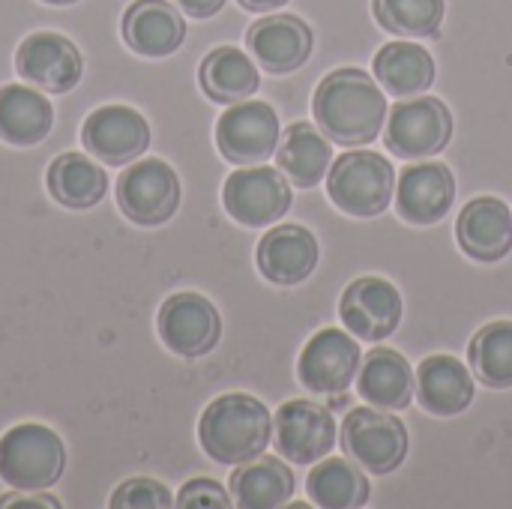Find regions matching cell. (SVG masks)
I'll return each mask as SVG.
<instances>
[{
    "mask_svg": "<svg viewBox=\"0 0 512 509\" xmlns=\"http://www.w3.org/2000/svg\"><path fill=\"white\" fill-rule=\"evenodd\" d=\"M111 507L114 509H168L174 507L171 492L150 480V477H135L126 480L123 486H117V492L111 495Z\"/></svg>",
    "mask_w": 512,
    "mask_h": 509,
    "instance_id": "1f68e13d",
    "label": "cell"
},
{
    "mask_svg": "<svg viewBox=\"0 0 512 509\" xmlns=\"http://www.w3.org/2000/svg\"><path fill=\"white\" fill-rule=\"evenodd\" d=\"M279 117L267 102L243 99L216 123V147L234 165H261L279 147Z\"/></svg>",
    "mask_w": 512,
    "mask_h": 509,
    "instance_id": "8fae6325",
    "label": "cell"
},
{
    "mask_svg": "<svg viewBox=\"0 0 512 509\" xmlns=\"http://www.w3.org/2000/svg\"><path fill=\"white\" fill-rule=\"evenodd\" d=\"M117 207L135 225H165L180 207V180L162 159H135L117 180Z\"/></svg>",
    "mask_w": 512,
    "mask_h": 509,
    "instance_id": "8992f818",
    "label": "cell"
},
{
    "mask_svg": "<svg viewBox=\"0 0 512 509\" xmlns=\"http://www.w3.org/2000/svg\"><path fill=\"white\" fill-rule=\"evenodd\" d=\"M174 3L189 18H213L225 6V0H174Z\"/></svg>",
    "mask_w": 512,
    "mask_h": 509,
    "instance_id": "836d02e7",
    "label": "cell"
},
{
    "mask_svg": "<svg viewBox=\"0 0 512 509\" xmlns=\"http://www.w3.org/2000/svg\"><path fill=\"white\" fill-rule=\"evenodd\" d=\"M375 78L399 99L417 96L435 84V57L417 42H387L375 54Z\"/></svg>",
    "mask_w": 512,
    "mask_h": 509,
    "instance_id": "4316f807",
    "label": "cell"
},
{
    "mask_svg": "<svg viewBox=\"0 0 512 509\" xmlns=\"http://www.w3.org/2000/svg\"><path fill=\"white\" fill-rule=\"evenodd\" d=\"M453 138V114L438 96H414L390 111L384 144L399 159L438 156Z\"/></svg>",
    "mask_w": 512,
    "mask_h": 509,
    "instance_id": "52a82bcc",
    "label": "cell"
},
{
    "mask_svg": "<svg viewBox=\"0 0 512 509\" xmlns=\"http://www.w3.org/2000/svg\"><path fill=\"white\" fill-rule=\"evenodd\" d=\"M471 372L489 390L512 387V321H492L480 327L468 348Z\"/></svg>",
    "mask_w": 512,
    "mask_h": 509,
    "instance_id": "f546056e",
    "label": "cell"
},
{
    "mask_svg": "<svg viewBox=\"0 0 512 509\" xmlns=\"http://www.w3.org/2000/svg\"><path fill=\"white\" fill-rule=\"evenodd\" d=\"M396 192L393 162L375 150H351L333 159L327 171V195L330 201L357 219L381 216Z\"/></svg>",
    "mask_w": 512,
    "mask_h": 509,
    "instance_id": "3957f363",
    "label": "cell"
},
{
    "mask_svg": "<svg viewBox=\"0 0 512 509\" xmlns=\"http://www.w3.org/2000/svg\"><path fill=\"white\" fill-rule=\"evenodd\" d=\"M339 444L345 450V456L351 462H357L363 471L384 477L402 468V462L408 459V429L399 417H393V411H381V408H354L339 432Z\"/></svg>",
    "mask_w": 512,
    "mask_h": 509,
    "instance_id": "5b68a950",
    "label": "cell"
},
{
    "mask_svg": "<svg viewBox=\"0 0 512 509\" xmlns=\"http://www.w3.org/2000/svg\"><path fill=\"white\" fill-rule=\"evenodd\" d=\"M456 201V177L444 162L402 168L396 183V213L408 225H438Z\"/></svg>",
    "mask_w": 512,
    "mask_h": 509,
    "instance_id": "2e32d148",
    "label": "cell"
},
{
    "mask_svg": "<svg viewBox=\"0 0 512 509\" xmlns=\"http://www.w3.org/2000/svg\"><path fill=\"white\" fill-rule=\"evenodd\" d=\"M357 393L372 408H381V411H393L396 414V411L411 408V402L417 396V375H414L411 363L399 351H393V348H375L360 363Z\"/></svg>",
    "mask_w": 512,
    "mask_h": 509,
    "instance_id": "44dd1931",
    "label": "cell"
},
{
    "mask_svg": "<svg viewBox=\"0 0 512 509\" xmlns=\"http://www.w3.org/2000/svg\"><path fill=\"white\" fill-rule=\"evenodd\" d=\"M3 507H51V509H57L60 504H57L54 498H45V495H39V498H21V495H9V498H3V501H0V509Z\"/></svg>",
    "mask_w": 512,
    "mask_h": 509,
    "instance_id": "e575fe53",
    "label": "cell"
},
{
    "mask_svg": "<svg viewBox=\"0 0 512 509\" xmlns=\"http://www.w3.org/2000/svg\"><path fill=\"white\" fill-rule=\"evenodd\" d=\"M339 426L333 414L312 399H291L273 417V441L285 462L315 465L336 447Z\"/></svg>",
    "mask_w": 512,
    "mask_h": 509,
    "instance_id": "9c48e42d",
    "label": "cell"
},
{
    "mask_svg": "<svg viewBox=\"0 0 512 509\" xmlns=\"http://www.w3.org/2000/svg\"><path fill=\"white\" fill-rule=\"evenodd\" d=\"M246 45L255 63H261L270 75H288L312 57L315 36L297 15H267L249 27Z\"/></svg>",
    "mask_w": 512,
    "mask_h": 509,
    "instance_id": "e0dca14e",
    "label": "cell"
},
{
    "mask_svg": "<svg viewBox=\"0 0 512 509\" xmlns=\"http://www.w3.org/2000/svg\"><path fill=\"white\" fill-rule=\"evenodd\" d=\"M237 3L249 12H273V9L285 6L288 0H237Z\"/></svg>",
    "mask_w": 512,
    "mask_h": 509,
    "instance_id": "d590c367",
    "label": "cell"
},
{
    "mask_svg": "<svg viewBox=\"0 0 512 509\" xmlns=\"http://www.w3.org/2000/svg\"><path fill=\"white\" fill-rule=\"evenodd\" d=\"M54 126V108L45 93L21 84L0 87V138L12 147L39 144Z\"/></svg>",
    "mask_w": 512,
    "mask_h": 509,
    "instance_id": "484cf974",
    "label": "cell"
},
{
    "mask_svg": "<svg viewBox=\"0 0 512 509\" xmlns=\"http://www.w3.org/2000/svg\"><path fill=\"white\" fill-rule=\"evenodd\" d=\"M198 81L201 90L210 102L219 105H234L249 99L258 87H261V75L258 66L249 60L246 51L234 48V45H219L213 48L198 69Z\"/></svg>",
    "mask_w": 512,
    "mask_h": 509,
    "instance_id": "d4e9b609",
    "label": "cell"
},
{
    "mask_svg": "<svg viewBox=\"0 0 512 509\" xmlns=\"http://www.w3.org/2000/svg\"><path fill=\"white\" fill-rule=\"evenodd\" d=\"M156 324H159V339L165 342V348L186 360L210 354L222 339V318L216 306L195 291L171 294L162 303Z\"/></svg>",
    "mask_w": 512,
    "mask_h": 509,
    "instance_id": "7c38bea8",
    "label": "cell"
},
{
    "mask_svg": "<svg viewBox=\"0 0 512 509\" xmlns=\"http://www.w3.org/2000/svg\"><path fill=\"white\" fill-rule=\"evenodd\" d=\"M15 69L27 84L45 93H66L81 81L84 60L72 39H66L63 33L39 30L18 45Z\"/></svg>",
    "mask_w": 512,
    "mask_h": 509,
    "instance_id": "5bb4252c",
    "label": "cell"
},
{
    "mask_svg": "<svg viewBox=\"0 0 512 509\" xmlns=\"http://www.w3.org/2000/svg\"><path fill=\"white\" fill-rule=\"evenodd\" d=\"M372 12L387 33L405 39H426L441 30L447 3L444 0H372Z\"/></svg>",
    "mask_w": 512,
    "mask_h": 509,
    "instance_id": "4dcf8cb0",
    "label": "cell"
},
{
    "mask_svg": "<svg viewBox=\"0 0 512 509\" xmlns=\"http://www.w3.org/2000/svg\"><path fill=\"white\" fill-rule=\"evenodd\" d=\"M81 144L93 159H102L105 165H129L150 147V126L135 108L105 105L84 120Z\"/></svg>",
    "mask_w": 512,
    "mask_h": 509,
    "instance_id": "9a60e30c",
    "label": "cell"
},
{
    "mask_svg": "<svg viewBox=\"0 0 512 509\" xmlns=\"http://www.w3.org/2000/svg\"><path fill=\"white\" fill-rule=\"evenodd\" d=\"M231 501L243 509L285 507L294 495V471L276 456H258L231 474Z\"/></svg>",
    "mask_w": 512,
    "mask_h": 509,
    "instance_id": "cb8c5ba5",
    "label": "cell"
},
{
    "mask_svg": "<svg viewBox=\"0 0 512 509\" xmlns=\"http://www.w3.org/2000/svg\"><path fill=\"white\" fill-rule=\"evenodd\" d=\"M417 402L432 417H459L474 402V378L459 357L432 354L417 366Z\"/></svg>",
    "mask_w": 512,
    "mask_h": 509,
    "instance_id": "ffe728a7",
    "label": "cell"
},
{
    "mask_svg": "<svg viewBox=\"0 0 512 509\" xmlns=\"http://www.w3.org/2000/svg\"><path fill=\"white\" fill-rule=\"evenodd\" d=\"M48 192L69 210H87L105 198L108 177L84 153H60L48 168Z\"/></svg>",
    "mask_w": 512,
    "mask_h": 509,
    "instance_id": "f1b7e54d",
    "label": "cell"
},
{
    "mask_svg": "<svg viewBox=\"0 0 512 509\" xmlns=\"http://www.w3.org/2000/svg\"><path fill=\"white\" fill-rule=\"evenodd\" d=\"M318 240L303 225H279L258 243V270L273 285H300L318 267Z\"/></svg>",
    "mask_w": 512,
    "mask_h": 509,
    "instance_id": "ac0fdd59",
    "label": "cell"
},
{
    "mask_svg": "<svg viewBox=\"0 0 512 509\" xmlns=\"http://www.w3.org/2000/svg\"><path fill=\"white\" fill-rule=\"evenodd\" d=\"M339 318L357 339L384 342L402 324V294L390 279L360 276L345 288L339 300Z\"/></svg>",
    "mask_w": 512,
    "mask_h": 509,
    "instance_id": "4fadbf2b",
    "label": "cell"
},
{
    "mask_svg": "<svg viewBox=\"0 0 512 509\" xmlns=\"http://www.w3.org/2000/svg\"><path fill=\"white\" fill-rule=\"evenodd\" d=\"M174 504L180 509H228L234 501L228 498V492L216 480L198 477V480H189L177 492Z\"/></svg>",
    "mask_w": 512,
    "mask_h": 509,
    "instance_id": "d6a6232c",
    "label": "cell"
},
{
    "mask_svg": "<svg viewBox=\"0 0 512 509\" xmlns=\"http://www.w3.org/2000/svg\"><path fill=\"white\" fill-rule=\"evenodd\" d=\"M360 345L339 327L315 333L297 360V378L312 396H342L360 372Z\"/></svg>",
    "mask_w": 512,
    "mask_h": 509,
    "instance_id": "30bf717a",
    "label": "cell"
},
{
    "mask_svg": "<svg viewBox=\"0 0 512 509\" xmlns=\"http://www.w3.org/2000/svg\"><path fill=\"white\" fill-rule=\"evenodd\" d=\"M273 438V417L267 405L249 393H225L213 399L198 423L204 453L219 465H243L258 459Z\"/></svg>",
    "mask_w": 512,
    "mask_h": 509,
    "instance_id": "7a4b0ae2",
    "label": "cell"
},
{
    "mask_svg": "<svg viewBox=\"0 0 512 509\" xmlns=\"http://www.w3.org/2000/svg\"><path fill=\"white\" fill-rule=\"evenodd\" d=\"M42 3H51V6H72V3H78V0H42Z\"/></svg>",
    "mask_w": 512,
    "mask_h": 509,
    "instance_id": "8d00e7d4",
    "label": "cell"
},
{
    "mask_svg": "<svg viewBox=\"0 0 512 509\" xmlns=\"http://www.w3.org/2000/svg\"><path fill=\"white\" fill-rule=\"evenodd\" d=\"M291 180L267 165H246L225 180L222 204L246 228H267L291 210Z\"/></svg>",
    "mask_w": 512,
    "mask_h": 509,
    "instance_id": "ba28073f",
    "label": "cell"
},
{
    "mask_svg": "<svg viewBox=\"0 0 512 509\" xmlns=\"http://www.w3.org/2000/svg\"><path fill=\"white\" fill-rule=\"evenodd\" d=\"M66 471V447L39 423L12 426L0 438V480L18 492H45Z\"/></svg>",
    "mask_w": 512,
    "mask_h": 509,
    "instance_id": "277c9868",
    "label": "cell"
},
{
    "mask_svg": "<svg viewBox=\"0 0 512 509\" xmlns=\"http://www.w3.org/2000/svg\"><path fill=\"white\" fill-rule=\"evenodd\" d=\"M123 39L141 57H168L186 39V21L168 0H135L123 15Z\"/></svg>",
    "mask_w": 512,
    "mask_h": 509,
    "instance_id": "7402d4cb",
    "label": "cell"
},
{
    "mask_svg": "<svg viewBox=\"0 0 512 509\" xmlns=\"http://www.w3.org/2000/svg\"><path fill=\"white\" fill-rule=\"evenodd\" d=\"M333 147L324 138L321 129H315L312 123H291L276 147V162L279 171L297 186V189H312L318 186L330 165H333Z\"/></svg>",
    "mask_w": 512,
    "mask_h": 509,
    "instance_id": "603a6c76",
    "label": "cell"
},
{
    "mask_svg": "<svg viewBox=\"0 0 512 509\" xmlns=\"http://www.w3.org/2000/svg\"><path fill=\"white\" fill-rule=\"evenodd\" d=\"M306 492L315 507L357 509L369 504L372 486L366 471L345 456V459H324L321 465H315V471H309L306 477Z\"/></svg>",
    "mask_w": 512,
    "mask_h": 509,
    "instance_id": "83f0119b",
    "label": "cell"
},
{
    "mask_svg": "<svg viewBox=\"0 0 512 509\" xmlns=\"http://www.w3.org/2000/svg\"><path fill=\"white\" fill-rule=\"evenodd\" d=\"M456 240L474 261L495 264L512 249V210L492 195H480L465 204L456 222Z\"/></svg>",
    "mask_w": 512,
    "mask_h": 509,
    "instance_id": "d6986e66",
    "label": "cell"
},
{
    "mask_svg": "<svg viewBox=\"0 0 512 509\" xmlns=\"http://www.w3.org/2000/svg\"><path fill=\"white\" fill-rule=\"evenodd\" d=\"M312 114L333 144L363 147L381 135L387 99L369 72L345 66L321 78L312 96Z\"/></svg>",
    "mask_w": 512,
    "mask_h": 509,
    "instance_id": "6da1fadb",
    "label": "cell"
}]
</instances>
